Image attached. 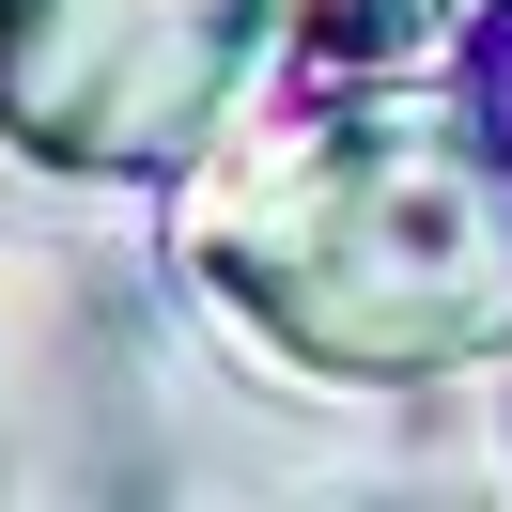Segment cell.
Instances as JSON below:
<instances>
[{"mask_svg": "<svg viewBox=\"0 0 512 512\" xmlns=\"http://www.w3.org/2000/svg\"><path fill=\"white\" fill-rule=\"evenodd\" d=\"M187 264L342 388L466 373L512 342V125L404 63H311L187 187Z\"/></svg>", "mask_w": 512, "mask_h": 512, "instance_id": "6da1fadb", "label": "cell"}, {"mask_svg": "<svg viewBox=\"0 0 512 512\" xmlns=\"http://www.w3.org/2000/svg\"><path fill=\"white\" fill-rule=\"evenodd\" d=\"M264 47L280 0H0V140L47 171H187Z\"/></svg>", "mask_w": 512, "mask_h": 512, "instance_id": "7a4b0ae2", "label": "cell"}, {"mask_svg": "<svg viewBox=\"0 0 512 512\" xmlns=\"http://www.w3.org/2000/svg\"><path fill=\"white\" fill-rule=\"evenodd\" d=\"M497 125H512V32H497Z\"/></svg>", "mask_w": 512, "mask_h": 512, "instance_id": "3957f363", "label": "cell"}]
</instances>
